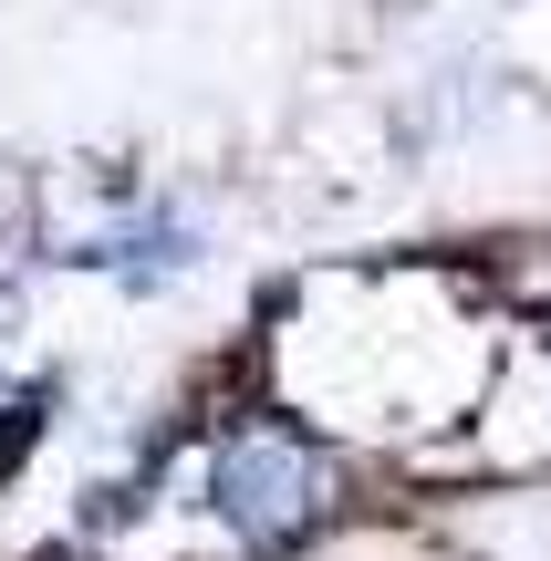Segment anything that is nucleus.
<instances>
[{
	"label": "nucleus",
	"instance_id": "1",
	"mask_svg": "<svg viewBox=\"0 0 551 561\" xmlns=\"http://www.w3.org/2000/svg\"><path fill=\"white\" fill-rule=\"evenodd\" d=\"M208 500H219V520L240 530V541H302L312 520L333 510V458L302 437V426H240V437L219 447V468H208Z\"/></svg>",
	"mask_w": 551,
	"mask_h": 561
}]
</instances>
